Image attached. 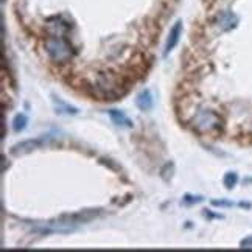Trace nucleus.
I'll return each mask as SVG.
<instances>
[{
	"mask_svg": "<svg viewBox=\"0 0 252 252\" xmlns=\"http://www.w3.org/2000/svg\"><path fill=\"white\" fill-rule=\"evenodd\" d=\"M45 50L55 63H65L73 56V48L70 42L61 33L52 34L45 41Z\"/></svg>",
	"mask_w": 252,
	"mask_h": 252,
	"instance_id": "obj_1",
	"label": "nucleus"
},
{
	"mask_svg": "<svg viewBox=\"0 0 252 252\" xmlns=\"http://www.w3.org/2000/svg\"><path fill=\"white\" fill-rule=\"evenodd\" d=\"M193 128L202 134H212L221 129L222 119L212 109H199L191 120Z\"/></svg>",
	"mask_w": 252,
	"mask_h": 252,
	"instance_id": "obj_2",
	"label": "nucleus"
},
{
	"mask_svg": "<svg viewBox=\"0 0 252 252\" xmlns=\"http://www.w3.org/2000/svg\"><path fill=\"white\" fill-rule=\"evenodd\" d=\"M52 140L48 137H39V139H28V140H24V142H19L16 143L14 147L11 148V153L13 154H25V153H30L36 148H41L44 145L50 143Z\"/></svg>",
	"mask_w": 252,
	"mask_h": 252,
	"instance_id": "obj_3",
	"label": "nucleus"
},
{
	"mask_svg": "<svg viewBox=\"0 0 252 252\" xmlns=\"http://www.w3.org/2000/svg\"><path fill=\"white\" fill-rule=\"evenodd\" d=\"M181 33H182V22L178 21L176 24L173 25V28H171L170 33H168V39H167V44H165V52H163V53L168 55L173 50V48L178 45Z\"/></svg>",
	"mask_w": 252,
	"mask_h": 252,
	"instance_id": "obj_4",
	"label": "nucleus"
},
{
	"mask_svg": "<svg viewBox=\"0 0 252 252\" xmlns=\"http://www.w3.org/2000/svg\"><path fill=\"white\" fill-rule=\"evenodd\" d=\"M135 104H137V108L140 111H150L153 108V104H154V98H153L151 92L148 89L142 91L137 95V98H135Z\"/></svg>",
	"mask_w": 252,
	"mask_h": 252,
	"instance_id": "obj_5",
	"label": "nucleus"
},
{
	"mask_svg": "<svg viewBox=\"0 0 252 252\" xmlns=\"http://www.w3.org/2000/svg\"><path fill=\"white\" fill-rule=\"evenodd\" d=\"M108 114H109L112 123H115L117 126H123V128H131V126H132V122L128 117H126V115L122 111H119V109H109Z\"/></svg>",
	"mask_w": 252,
	"mask_h": 252,
	"instance_id": "obj_6",
	"label": "nucleus"
},
{
	"mask_svg": "<svg viewBox=\"0 0 252 252\" xmlns=\"http://www.w3.org/2000/svg\"><path fill=\"white\" fill-rule=\"evenodd\" d=\"M235 25H237V16L229 13V11L222 13L218 17V27L221 28V30H230V28H234Z\"/></svg>",
	"mask_w": 252,
	"mask_h": 252,
	"instance_id": "obj_7",
	"label": "nucleus"
},
{
	"mask_svg": "<svg viewBox=\"0 0 252 252\" xmlns=\"http://www.w3.org/2000/svg\"><path fill=\"white\" fill-rule=\"evenodd\" d=\"M55 103H56V112H60V114H67V115H75V114H78V109L73 108V106L70 104H67L65 101L60 100V98H55Z\"/></svg>",
	"mask_w": 252,
	"mask_h": 252,
	"instance_id": "obj_8",
	"label": "nucleus"
},
{
	"mask_svg": "<svg viewBox=\"0 0 252 252\" xmlns=\"http://www.w3.org/2000/svg\"><path fill=\"white\" fill-rule=\"evenodd\" d=\"M27 123H28V119L25 114H17L14 120H13V129L16 132H22L25 128H27Z\"/></svg>",
	"mask_w": 252,
	"mask_h": 252,
	"instance_id": "obj_9",
	"label": "nucleus"
},
{
	"mask_svg": "<svg viewBox=\"0 0 252 252\" xmlns=\"http://www.w3.org/2000/svg\"><path fill=\"white\" fill-rule=\"evenodd\" d=\"M222 182H224L226 189H229V190L234 189L237 186V182H238V174L235 171H229V173H226V176H224V179H222Z\"/></svg>",
	"mask_w": 252,
	"mask_h": 252,
	"instance_id": "obj_10",
	"label": "nucleus"
},
{
	"mask_svg": "<svg viewBox=\"0 0 252 252\" xmlns=\"http://www.w3.org/2000/svg\"><path fill=\"white\" fill-rule=\"evenodd\" d=\"M202 201V198L201 196H190V195H187L186 198H184V202H187V204H191V202H201Z\"/></svg>",
	"mask_w": 252,
	"mask_h": 252,
	"instance_id": "obj_11",
	"label": "nucleus"
},
{
	"mask_svg": "<svg viewBox=\"0 0 252 252\" xmlns=\"http://www.w3.org/2000/svg\"><path fill=\"white\" fill-rule=\"evenodd\" d=\"M212 204L213 206H218V207H232V206H234L229 201H212Z\"/></svg>",
	"mask_w": 252,
	"mask_h": 252,
	"instance_id": "obj_12",
	"label": "nucleus"
},
{
	"mask_svg": "<svg viewBox=\"0 0 252 252\" xmlns=\"http://www.w3.org/2000/svg\"><path fill=\"white\" fill-rule=\"evenodd\" d=\"M241 246H243V248H252V237L241 241Z\"/></svg>",
	"mask_w": 252,
	"mask_h": 252,
	"instance_id": "obj_13",
	"label": "nucleus"
}]
</instances>
